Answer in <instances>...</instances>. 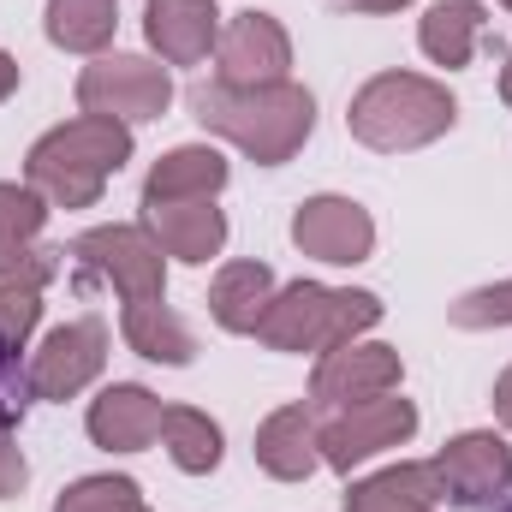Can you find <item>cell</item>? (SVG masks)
I'll return each mask as SVG.
<instances>
[{
    "mask_svg": "<svg viewBox=\"0 0 512 512\" xmlns=\"http://www.w3.org/2000/svg\"><path fill=\"white\" fill-rule=\"evenodd\" d=\"M191 114L197 126L227 137L233 149H245L256 167H280L292 161L310 131H316V96L292 78L280 84H256V90H233V84H197L191 90Z\"/></svg>",
    "mask_w": 512,
    "mask_h": 512,
    "instance_id": "6da1fadb",
    "label": "cell"
},
{
    "mask_svg": "<svg viewBox=\"0 0 512 512\" xmlns=\"http://www.w3.org/2000/svg\"><path fill=\"white\" fill-rule=\"evenodd\" d=\"M126 161H131V126L102 120V114H78V120L42 131L30 143L24 185H36L48 197V209H90Z\"/></svg>",
    "mask_w": 512,
    "mask_h": 512,
    "instance_id": "7a4b0ae2",
    "label": "cell"
},
{
    "mask_svg": "<svg viewBox=\"0 0 512 512\" xmlns=\"http://www.w3.org/2000/svg\"><path fill=\"white\" fill-rule=\"evenodd\" d=\"M459 120V102L447 84L423 78V72H376L352 108H346V131L376 149V155H405V149H423L435 137H447Z\"/></svg>",
    "mask_w": 512,
    "mask_h": 512,
    "instance_id": "3957f363",
    "label": "cell"
},
{
    "mask_svg": "<svg viewBox=\"0 0 512 512\" xmlns=\"http://www.w3.org/2000/svg\"><path fill=\"white\" fill-rule=\"evenodd\" d=\"M382 322V298L364 286H322V280H292L274 292V304L256 322V340L268 352H334L352 346Z\"/></svg>",
    "mask_w": 512,
    "mask_h": 512,
    "instance_id": "277c9868",
    "label": "cell"
},
{
    "mask_svg": "<svg viewBox=\"0 0 512 512\" xmlns=\"http://www.w3.org/2000/svg\"><path fill=\"white\" fill-rule=\"evenodd\" d=\"M78 286H114L126 304L167 298V251L149 239V227H90L72 239Z\"/></svg>",
    "mask_w": 512,
    "mask_h": 512,
    "instance_id": "5b68a950",
    "label": "cell"
},
{
    "mask_svg": "<svg viewBox=\"0 0 512 512\" xmlns=\"http://www.w3.org/2000/svg\"><path fill=\"white\" fill-rule=\"evenodd\" d=\"M173 102V78L167 66L143 60V54H96L84 72H78V108L84 114H102V120H161Z\"/></svg>",
    "mask_w": 512,
    "mask_h": 512,
    "instance_id": "8992f818",
    "label": "cell"
},
{
    "mask_svg": "<svg viewBox=\"0 0 512 512\" xmlns=\"http://www.w3.org/2000/svg\"><path fill=\"white\" fill-rule=\"evenodd\" d=\"M411 435H417V405L411 399L382 393V399H364V405H340L322 423V465L352 471V465L376 459L387 447H405Z\"/></svg>",
    "mask_w": 512,
    "mask_h": 512,
    "instance_id": "52a82bcc",
    "label": "cell"
},
{
    "mask_svg": "<svg viewBox=\"0 0 512 512\" xmlns=\"http://www.w3.org/2000/svg\"><path fill=\"white\" fill-rule=\"evenodd\" d=\"M429 477L441 489V501L453 507H489L512 489V447L495 429H465L453 435L435 459H429Z\"/></svg>",
    "mask_w": 512,
    "mask_h": 512,
    "instance_id": "ba28073f",
    "label": "cell"
},
{
    "mask_svg": "<svg viewBox=\"0 0 512 512\" xmlns=\"http://www.w3.org/2000/svg\"><path fill=\"white\" fill-rule=\"evenodd\" d=\"M30 393L36 399H78L84 387L108 370V322L102 316H78L60 322L36 352H30Z\"/></svg>",
    "mask_w": 512,
    "mask_h": 512,
    "instance_id": "9c48e42d",
    "label": "cell"
},
{
    "mask_svg": "<svg viewBox=\"0 0 512 512\" xmlns=\"http://www.w3.org/2000/svg\"><path fill=\"white\" fill-rule=\"evenodd\" d=\"M292 66V36L274 12H239L221 42H215V84H233V90H256V84H280Z\"/></svg>",
    "mask_w": 512,
    "mask_h": 512,
    "instance_id": "30bf717a",
    "label": "cell"
},
{
    "mask_svg": "<svg viewBox=\"0 0 512 512\" xmlns=\"http://www.w3.org/2000/svg\"><path fill=\"white\" fill-rule=\"evenodd\" d=\"M405 376L399 352L393 346H376V340H352V346H334L316 358L310 370V399L322 411H340V405H364V399H382L393 393Z\"/></svg>",
    "mask_w": 512,
    "mask_h": 512,
    "instance_id": "8fae6325",
    "label": "cell"
},
{
    "mask_svg": "<svg viewBox=\"0 0 512 512\" xmlns=\"http://www.w3.org/2000/svg\"><path fill=\"white\" fill-rule=\"evenodd\" d=\"M292 245L316 262H334V268H352L376 251V221L364 203L352 197H304L298 215H292Z\"/></svg>",
    "mask_w": 512,
    "mask_h": 512,
    "instance_id": "7c38bea8",
    "label": "cell"
},
{
    "mask_svg": "<svg viewBox=\"0 0 512 512\" xmlns=\"http://www.w3.org/2000/svg\"><path fill=\"white\" fill-rule=\"evenodd\" d=\"M143 36L161 54V66H197L221 42V6L215 0H149Z\"/></svg>",
    "mask_w": 512,
    "mask_h": 512,
    "instance_id": "4fadbf2b",
    "label": "cell"
},
{
    "mask_svg": "<svg viewBox=\"0 0 512 512\" xmlns=\"http://www.w3.org/2000/svg\"><path fill=\"white\" fill-rule=\"evenodd\" d=\"M256 465L274 483H304L322 465V417L316 405H280L256 429Z\"/></svg>",
    "mask_w": 512,
    "mask_h": 512,
    "instance_id": "5bb4252c",
    "label": "cell"
},
{
    "mask_svg": "<svg viewBox=\"0 0 512 512\" xmlns=\"http://www.w3.org/2000/svg\"><path fill=\"white\" fill-rule=\"evenodd\" d=\"M161 399L149 393V387L137 382H114L102 387L96 399H90V441L96 447H108V453H143L155 435H161Z\"/></svg>",
    "mask_w": 512,
    "mask_h": 512,
    "instance_id": "9a60e30c",
    "label": "cell"
},
{
    "mask_svg": "<svg viewBox=\"0 0 512 512\" xmlns=\"http://www.w3.org/2000/svg\"><path fill=\"white\" fill-rule=\"evenodd\" d=\"M221 185H227V155L209 149V143H179V149H167V155L149 167V179H143V209H155V203H203V197H215Z\"/></svg>",
    "mask_w": 512,
    "mask_h": 512,
    "instance_id": "2e32d148",
    "label": "cell"
},
{
    "mask_svg": "<svg viewBox=\"0 0 512 512\" xmlns=\"http://www.w3.org/2000/svg\"><path fill=\"white\" fill-rule=\"evenodd\" d=\"M143 227L179 262H209L227 245V215L215 209V197H203V203H155V209H143Z\"/></svg>",
    "mask_w": 512,
    "mask_h": 512,
    "instance_id": "e0dca14e",
    "label": "cell"
},
{
    "mask_svg": "<svg viewBox=\"0 0 512 512\" xmlns=\"http://www.w3.org/2000/svg\"><path fill=\"white\" fill-rule=\"evenodd\" d=\"M274 268L268 262H227L209 286V316L227 328V334H256L262 310L274 304Z\"/></svg>",
    "mask_w": 512,
    "mask_h": 512,
    "instance_id": "ac0fdd59",
    "label": "cell"
},
{
    "mask_svg": "<svg viewBox=\"0 0 512 512\" xmlns=\"http://www.w3.org/2000/svg\"><path fill=\"white\" fill-rule=\"evenodd\" d=\"M417 42H423V54H429L435 66H447V72L471 66V54H477V42H483V0H435V6L423 12V24H417Z\"/></svg>",
    "mask_w": 512,
    "mask_h": 512,
    "instance_id": "d6986e66",
    "label": "cell"
},
{
    "mask_svg": "<svg viewBox=\"0 0 512 512\" xmlns=\"http://www.w3.org/2000/svg\"><path fill=\"white\" fill-rule=\"evenodd\" d=\"M120 334H126V346L137 358L167 364V370H185V364L197 358V340H191V328L167 310V298H161V304H126V310H120Z\"/></svg>",
    "mask_w": 512,
    "mask_h": 512,
    "instance_id": "ffe728a7",
    "label": "cell"
},
{
    "mask_svg": "<svg viewBox=\"0 0 512 512\" xmlns=\"http://www.w3.org/2000/svg\"><path fill=\"white\" fill-rule=\"evenodd\" d=\"M435 501H441V489H435L429 465H387L346 489V512H435Z\"/></svg>",
    "mask_w": 512,
    "mask_h": 512,
    "instance_id": "44dd1931",
    "label": "cell"
},
{
    "mask_svg": "<svg viewBox=\"0 0 512 512\" xmlns=\"http://www.w3.org/2000/svg\"><path fill=\"white\" fill-rule=\"evenodd\" d=\"M161 447L167 459L185 471V477H209L221 465V423L209 411H191V405H167L161 411Z\"/></svg>",
    "mask_w": 512,
    "mask_h": 512,
    "instance_id": "7402d4cb",
    "label": "cell"
},
{
    "mask_svg": "<svg viewBox=\"0 0 512 512\" xmlns=\"http://www.w3.org/2000/svg\"><path fill=\"white\" fill-rule=\"evenodd\" d=\"M120 30V0H48V42L66 54H102Z\"/></svg>",
    "mask_w": 512,
    "mask_h": 512,
    "instance_id": "603a6c76",
    "label": "cell"
},
{
    "mask_svg": "<svg viewBox=\"0 0 512 512\" xmlns=\"http://www.w3.org/2000/svg\"><path fill=\"white\" fill-rule=\"evenodd\" d=\"M54 512H149V501L131 477L108 471V477H78L72 489H60Z\"/></svg>",
    "mask_w": 512,
    "mask_h": 512,
    "instance_id": "cb8c5ba5",
    "label": "cell"
},
{
    "mask_svg": "<svg viewBox=\"0 0 512 512\" xmlns=\"http://www.w3.org/2000/svg\"><path fill=\"white\" fill-rule=\"evenodd\" d=\"M60 256L66 251H42L36 239H6L0 233V280H18V286H48L60 274Z\"/></svg>",
    "mask_w": 512,
    "mask_h": 512,
    "instance_id": "d4e9b609",
    "label": "cell"
},
{
    "mask_svg": "<svg viewBox=\"0 0 512 512\" xmlns=\"http://www.w3.org/2000/svg\"><path fill=\"white\" fill-rule=\"evenodd\" d=\"M453 328H512V280H495V286H477L453 304Z\"/></svg>",
    "mask_w": 512,
    "mask_h": 512,
    "instance_id": "484cf974",
    "label": "cell"
},
{
    "mask_svg": "<svg viewBox=\"0 0 512 512\" xmlns=\"http://www.w3.org/2000/svg\"><path fill=\"white\" fill-rule=\"evenodd\" d=\"M42 221H48V197H42L36 185L0 179V233H6V239H36Z\"/></svg>",
    "mask_w": 512,
    "mask_h": 512,
    "instance_id": "4316f807",
    "label": "cell"
},
{
    "mask_svg": "<svg viewBox=\"0 0 512 512\" xmlns=\"http://www.w3.org/2000/svg\"><path fill=\"white\" fill-rule=\"evenodd\" d=\"M36 322H42V292L18 286V280H0V340L24 352V340L36 334Z\"/></svg>",
    "mask_w": 512,
    "mask_h": 512,
    "instance_id": "83f0119b",
    "label": "cell"
},
{
    "mask_svg": "<svg viewBox=\"0 0 512 512\" xmlns=\"http://www.w3.org/2000/svg\"><path fill=\"white\" fill-rule=\"evenodd\" d=\"M30 370L18 364V346L0 340V435H12L24 423V405H30Z\"/></svg>",
    "mask_w": 512,
    "mask_h": 512,
    "instance_id": "f1b7e54d",
    "label": "cell"
},
{
    "mask_svg": "<svg viewBox=\"0 0 512 512\" xmlns=\"http://www.w3.org/2000/svg\"><path fill=\"white\" fill-rule=\"evenodd\" d=\"M30 483V465H24V447L12 435H0V501H12L18 489Z\"/></svg>",
    "mask_w": 512,
    "mask_h": 512,
    "instance_id": "f546056e",
    "label": "cell"
},
{
    "mask_svg": "<svg viewBox=\"0 0 512 512\" xmlns=\"http://www.w3.org/2000/svg\"><path fill=\"white\" fill-rule=\"evenodd\" d=\"M495 417L512 429V370H501V382H495Z\"/></svg>",
    "mask_w": 512,
    "mask_h": 512,
    "instance_id": "4dcf8cb0",
    "label": "cell"
},
{
    "mask_svg": "<svg viewBox=\"0 0 512 512\" xmlns=\"http://www.w3.org/2000/svg\"><path fill=\"white\" fill-rule=\"evenodd\" d=\"M12 90H18V60H12V54L0 48V102H6Z\"/></svg>",
    "mask_w": 512,
    "mask_h": 512,
    "instance_id": "1f68e13d",
    "label": "cell"
},
{
    "mask_svg": "<svg viewBox=\"0 0 512 512\" xmlns=\"http://www.w3.org/2000/svg\"><path fill=\"white\" fill-rule=\"evenodd\" d=\"M340 6H352V12H399L411 0H340Z\"/></svg>",
    "mask_w": 512,
    "mask_h": 512,
    "instance_id": "d6a6232c",
    "label": "cell"
},
{
    "mask_svg": "<svg viewBox=\"0 0 512 512\" xmlns=\"http://www.w3.org/2000/svg\"><path fill=\"white\" fill-rule=\"evenodd\" d=\"M501 102L512 108V48H507V66H501Z\"/></svg>",
    "mask_w": 512,
    "mask_h": 512,
    "instance_id": "836d02e7",
    "label": "cell"
},
{
    "mask_svg": "<svg viewBox=\"0 0 512 512\" xmlns=\"http://www.w3.org/2000/svg\"><path fill=\"white\" fill-rule=\"evenodd\" d=\"M501 6H507V12H512V0H501Z\"/></svg>",
    "mask_w": 512,
    "mask_h": 512,
    "instance_id": "e575fe53",
    "label": "cell"
},
{
    "mask_svg": "<svg viewBox=\"0 0 512 512\" xmlns=\"http://www.w3.org/2000/svg\"><path fill=\"white\" fill-rule=\"evenodd\" d=\"M501 512H512V501H507V507H501Z\"/></svg>",
    "mask_w": 512,
    "mask_h": 512,
    "instance_id": "d590c367",
    "label": "cell"
}]
</instances>
